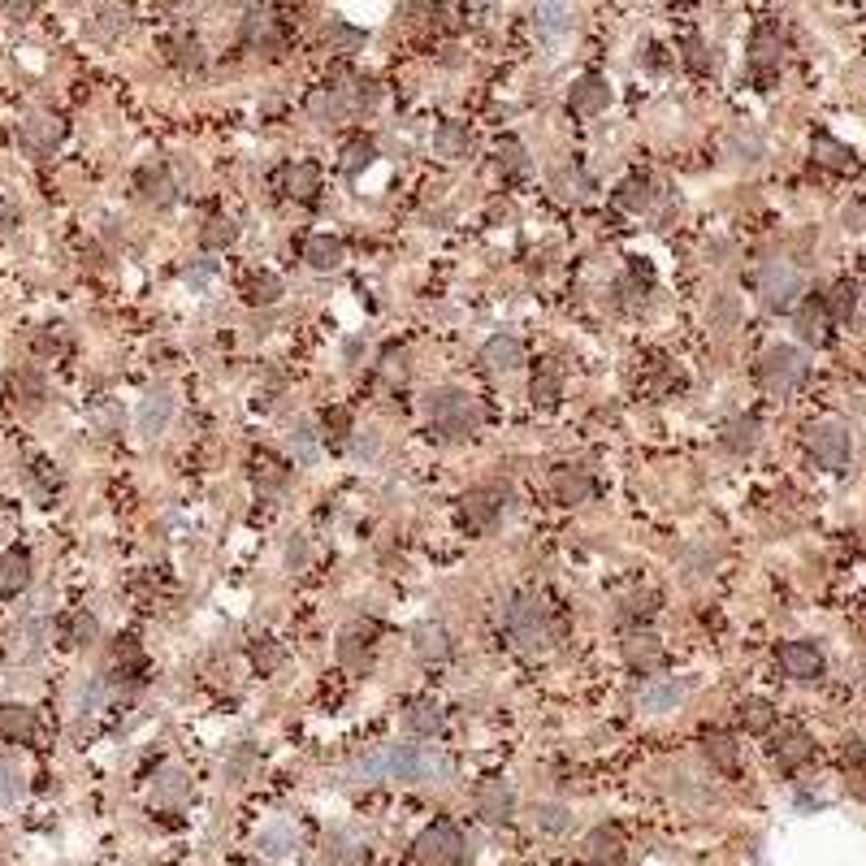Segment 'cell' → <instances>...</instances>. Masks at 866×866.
Listing matches in <instances>:
<instances>
[{
  "mask_svg": "<svg viewBox=\"0 0 866 866\" xmlns=\"http://www.w3.org/2000/svg\"><path fill=\"white\" fill-rule=\"evenodd\" d=\"M35 732H39V719L31 706H0V737L5 741L26 745V741H35Z\"/></svg>",
  "mask_w": 866,
  "mask_h": 866,
  "instance_id": "18",
  "label": "cell"
},
{
  "mask_svg": "<svg viewBox=\"0 0 866 866\" xmlns=\"http://www.w3.org/2000/svg\"><path fill=\"white\" fill-rule=\"evenodd\" d=\"M425 412H429V421H433V429H438L442 438H464V433H472L477 421H481L477 399H472L468 390H455V386L433 390Z\"/></svg>",
  "mask_w": 866,
  "mask_h": 866,
  "instance_id": "2",
  "label": "cell"
},
{
  "mask_svg": "<svg viewBox=\"0 0 866 866\" xmlns=\"http://www.w3.org/2000/svg\"><path fill=\"white\" fill-rule=\"evenodd\" d=\"M282 187H286V195H291V200H312V195H317V187H321V169L308 165V161H299V165L286 169Z\"/></svg>",
  "mask_w": 866,
  "mask_h": 866,
  "instance_id": "28",
  "label": "cell"
},
{
  "mask_svg": "<svg viewBox=\"0 0 866 866\" xmlns=\"http://www.w3.org/2000/svg\"><path fill=\"white\" fill-rule=\"evenodd\" d=\"M802 269L789 265V260H776V265H767L758 273V299H763L767 312H789L797 304V295H802Z\"/></svg>",
  "mask_w": 866,
  "mask_h": 866,
  "instance_id": "4",
  "label": "cell"
},
{
  "mask_svg": "<svg viewBox=\"0 0 866 866\" xmlns=\"http://www.w3.org/2000/svg\"><path fill=\"white\" fill-rule=\"evenodd\" d=\"M291 446H295V459H304V464H312L317 459V429H312L308 421L299 425L295 433H291Z\"/></svg>",
  "mask_w": 866,
  "mask_h": 866,
  "instance_id": "47",
  "label": "cell"
},
{
  "mask_svg": "<svg viewBox=\"0 0 866 866\" xmlns=\"http://www.w3.org/2000/svg\"><path fill=\"white\" fill-rule=\"evenodd\" d=\"M96 633H100V624H96V615H87V611H78L74 620H70V633H65V641L70 646H91L96 641Z\"/></svg>",
  "mask_w": 866,
  "mask_h": 866,
  "instance_id": "43",
  "label": "cell"
},
{
  "mask_svg": "<svg viewBox=\"0 0 866 866\" xmlns=\"http://www.w3.org/2000/svg\"><path fill=\"white\" fill-rule=\"evenodd\" d=\"M828 308H823V299H806L802 308H797V317H793V330H797V338L802 343H810V347H823L828 343Z\"/></svg>",
  "mask_w": 866,
  "mask_h": 866,
  "instance_id": "15",
  "label": "cell"
},
{
  "mask_svg": "<svg viewBox=\"0 0 866 866\" xmlns=\"http://www.w3.org/2000/svg\"><path fill=\"white\" fill-rule=\"evenodd\" d=\"M386 377H408V356H403V351H386Z\"/></svg>",
  "mask_w": 866,
  "mask_h": 866,
  "instance_id": "59",
  "label": "cell"
},
{
  "mask_svg": "<svg viewBox=\"0 0 866 866\" xmlns=\"http://www.w3.org/2000/svg\"><path fill=\"white\" fill-rule=\"evenodd\" d=\"M503 628L520 641L524 650H542L550 633H546V607L537 598H516L511 607L503 611Z\"/></svg>",
  "mask_w": 866,
  "mask_h": 866,
  "instance_id": "7",
  "label": "cell"
},
{
  "mask_svg": "<svg viewBox=\"0 0 866 866\" xmlns=\"http://www.w3.org/2000/svg\"><path fill=\"white\" fill-rule=\"evenodd\" d=\"M416 862L421 866H459L464 862V836H459L455 823H429V828L416 836Z\"/></svg>",
  "mask_w": 866,
  "mask_h": 866,
  "instance_id": "6",
  "label": "cell"
},
{
  "mask_svg": "<svg viewBox=\"0 0 866 866\" xmlns=\"http://www.w3.org/2000/svg\"><path fill=\"white\" fill-rule=\"evenodd\" d=\"M304 260H308L312 269L330 273V269L343 265V243L330 239V234H312V239L304 243Z\"/></svg>",
  "mask_w": 866,
  "mask_h": 866,
  "instance_id": "25",
  "label": "cell"
},
{
  "mask_svg": "<svg viewBox=\"0 0 866 866\" xmlns=\"http://www.w3.org/2000/svg\"><path fill=\"white\" fill-rule=\"evenodd\" d=\"M408 728L416 737H438L442 732V711L433 702H412L408 706Z\"/></svg>",
  "mask_w": 866,
  "mask_h": 866,
  "instance_id": "38",
  "label": "cell"
},
{
  "mask_svg": "<svg viewBox=\"0 0 866 866\" xmlns=\"http://www.w3.org/2000/svg\"><path fill=\"white\" fill-rule=\"evenodd\" d=\"M771 758H776L784 771H797L815 758V741H810L802 728H784L776 737V745H771Z\"/></svg>",
  "mask_w": 866,
  "mask_h": 866,
  "instance_id": "13",
  "label": "cell"
},
{
  "mask_svg": "<svg viewBox=\"0 0 866 866\" xmlns=\"http://www.w3.org/2000/svg\"><path fill=\"white\" fill-rule=\"evenodd\" d=\"M187 282H191V286H208V282H213V260H204V265L187 269Z\"/></svg>",
  "mask_w": 866,
  "mask_h": 866,
  "instance_id": "60",
  "label": "cell"
},
{
  "mask_svg": "<svg viewBox=\"0 0 866 866\" xmlns=\"http://www.w3.org/2000/svg\"><path fill=\"white\" fill-rule=\"evenodd\" d=\"M139 672H143V650L126 637L122 646H117V676H139Z\"/></svg>",
  "mask_w": 866,
  "mask_h": 866,
  "instance_id": "46",
  "label": "cell"
},
{
  "mask_svg": "<svg viewBox=\"0 0 866 866\" xmlns=\"http://www.w3.org/2000/svg\"><path fill=\"white\" fill-rule=\"evenodd\" d=\"M377 451H382V438H377V429H364L360 438H356V455H360V459H373Z\"/></svg>",
  "mask_w": 866,
  "mask_h": 866,
  "instance_id": "57",
  "label": "cell"
},
{
  "mask_svg": "<svg viewBox=\"0 0 866 866\" xmlns=\"http://www.w3.org/2000/svg\"><path fill=\"white\" fill-rule=\"evenodd\" d=\"M689 693L685 680H672V676H659V680H646V685L637 689V706L646 715H663V711H676L680 698Z\"/></svg>",
  "mask_w": 866,
  "mask_h": 866,
  "instance_id": "9",
  "label": "cell"
},
{
  "mask_svg": "<svg viewBox=\"0 0 866 866\" xmlns=\"http://www.w3.org/2000/svg\"><path fill=\"white\" fill-rule=\"evenodd\" d=\"M477 815L485 823H507L516 815V789L507 780H485L477 789Z\"/></svg>",
  "mask_w": 866,
  "mask_h": 866,
  "instance_id": "11",
  "label": "cell"
},
{
  "mask_svg": "<svg viewBox=\"0 0 866 866\" xmlns=\"http://www.w3.org/2000/svg\"><path fill=\"white\" fill-rule=\"evenodd\" d=\"M533 399L537 403H555L559 399V377H555V369H542L533 377Z\"/></svg>",
  "mask_w": 866,
  "mask_h": 866,
  "instance_id": "51",
  "label": "cell"
},
{
  "mask_svg": "<svg viewBox=\"0 0 866 866\" xmlns=\"http://www.w3.org/2000/svg\"><path fill=\"white\" fill-rule=\"evenodd\" d=\"M252 663L260 667V672H273V667L282 663V650L273 646V641H260V646H252Z\"/></svg>",
  "mask_w": 866,
  "mask_h": 866,
  "instance_id": "53",
  "label": "cell"
},
{
  "mask_svg": "<svg viewBox=\"0 0 866 866\" xmlns=\"http://www.w3.org/2000/svg\"><path fill=\"white\" fill-rule=\"evenodd\" d=\"M382 776L399 784H442L451 780V758L442 750H429V745H386Z\"/></svg>",
  "mask_w": 866,
  "mask_h": 866,
  "instance_id": "1",
  "label": "cell"
},
{
  "mask_svg": "<svg viewBox=\"0 0 866 866\" xmlns=\"http://www.w3.org/2000/svg\"><path fill=\"white\" fill-rule=\"evenodd\" d=\"M585 858L594 862V866H615V862L624 858L620 832H615V828H594V832H589V841H585Z\"/></svg>",
  "mask_w": 866,
  "mask_h": 866,
  "instance_id": "23",
  "label": "cell"
},
{
  "mask_svg": "<svg viewBox=\"0 0 866 866\" xmlns=\"http://www.w3.org/2000/svg\"><path fill=\"white\" fill-rule=\"evenodd\" d=\"M169 57H174L178 65H191V70H200L204 65V52H200L195 39H174V44H169Z\"/></svg>",
  "mask_w": 866,
  "mask_h": 866,
  "instance_id": "49",
  "label": "cell"
},
{
  "mask_svg": "<svg viewBox=\"0 0 866 866\" xmlns=\"http://www.w3.org/2000/svg\"><path fill=\"white\" fill-rule=\"evenodd\" d=\"M654 611V594H641V598H628L624 615H650Z\"/></svg>",
  "mask_w": 866,
  "mask_h": 866,
  "instance_id": "62",
  "label": "cell"
},
{
  "mask_svg": "<svg viewBox=\"0 0 866 866\" xmlns=\"http://www.w3.org/2000/svg\"><path fill=\"white\" fill-rule=\"evenodd\" d=\"M498 511H503V494L490 490V485H477V490H468L459 498V516H464L468 529H490L498 520Z\"/></svg>",
  "mask_w": 866,
  "mask_h": 866,
  "instance_id": "8",
  "label": "cell"
},
{
  "mask_svg": "<svg viewBox=\"0 0 866 866\" xmlns=\"http://www.w3.org/2000/svg\"><path fill=\"white\" fill-rule=\"evenodd\" d=\"M737 719H741V728L745 732H771V724H776V711H771V702L767 698H745L741 706H737Z\"/></svg>",
  "mask_w": 866,
  "mask_h": 866,
  "instance_id": "31",
  "label": "cell"
},
{
  "mask_svg": "<svg viewBox=\"0 0 866 866\" xmlns=\"http://www.w3.org/2000/svg\"><path fill=\"white\" fill-rule=\"evenodd\" d=\"M780 667H784V676H793V680H819L823 676V650L815 641H789V646H780Z\"/></svg>",
  "mask_w": 866,
  "mask_h": 866,
  "instance_id": "10",
  "label": "cell"
},
{
  "mask_svg": "<svg viewBox=\"0 0 866 866\" xmlns=\"http://www.w3.org/2000/svg\"><path fill=\"white\" fill-rule=\"evenodd\" d=\"M498 169H503V174H524V169H529V156H524V148L520 143H498Z\"/></svg>",
  "mask_w": 866,
  "mask_h": 866,
  "instance_id": "45",
  "label": "cell"
},
{
  "mask_svg": "<svg viewBox=\"0 0 866 866\" xmlns=\"http://www.w3.org/2000/svg\"><path fill=\"white\" fill-rule=\"evenodd\" d=\"M13 226H18V208L0 200V234H5V230H13Z\"/></svg>",
  "mask_w": 866,
  "mask_h": 866,
  "instance_id": "63",
  "label": "cell"
},
{
  "mask_svg": "<svg viewBox=\"0 0 866 866\" xmlns=\"http://www.w3.org/2000/svg\"><path fill=\"white\" fill-rule=\"evenodd\" d=\"M135 187H139V200L143 204H169L174 200V182H169V174L161 165H143L139 174H135Z\"/></svg>",
  "mask_w": 866,
  "mask_h": 866,
  "instance_id": "21",
  "label": "cell"
},
{
  "mask_svg": "<svg viewBox=\"0 0 866 866\" xmlns=\"http://www.w3.org/2000/svg\"><path fill=\"white\" fill-rule=\"evenodd\" d=\"M234 239H239V226L230 217H217L204 226V247H230Z\"/></svg>",
  "mask_w": 866,
  "mask_h": 866,
  "instance_id": "44",
  "label": "cell"
},
{
  "mask_svg": "<svg viewBox=\"0 0 866 866\" xmlns=\"http://www.w3.org/2000/svg\"><path fill=\"white\" fill-rule=\"evenodd\" d=\"M555 191L563 195V200H585L589 178L581 174V169H559V174H555Z\"/></svg>",
  "mask_w": 866,
  "mask_h": 866,
  "instance_id": "42",
  "label": "cell"
},
{
  "mask_svg": "<svg viewBox=\"0 0 866 866\" xmlns=\"http://www.w3.org/2000/svg\"><path fill=\"white\" fill-rule=\"evenodd\" d=\"M724 446L728 451H737V455H750L758 446V421L754 416H737V421H728L724 425Z\"/></svg>",
  "mask_w": 866,
  "mask_h": 866,
  "instance_id": "32",
  "label": "cell"
},
{
  "mask_svg": "<svg viewBox=\"0 0 866 866\" xmlns=\"http://www.w3.org/2000/svg\"><path fill=\"white\" fill-rule=\"evenodd\" d=\"M481 360L490 364L494 373H511L524 364V347H520V338H511V334H494L490 343L481 347Z\"/></svg>",
  "mask_w": 866,
  "mask_h": 866,
  "instance_id": "17",
  "label": "cell"
},
{
  "mask_svg": "<svg viewBox=\"0 0 866 866\" xmlns=\"http://www.w3.org/2000/svg\"><path fill=\"white\" fill-rule=\"evenodd\" d=\"M156 793H161L165 802H174V797L182 793V771H165L161 784H156Z\"/></svg>",
  "mask_w": 866,
  "mask_h": 866,
  "instance_id": "58",
  "label": "cell"
},
{
  "mask_svg": "<svg viewBox=\"0 0 866 866\" xmlns=\"http://www.w3.org/2000/svg\"><path fill=\"white\" fill-rule=\"evenodd\" d=\"M18 793H22V771H18V763H5V758H0V802H13Z\"/></svg>",
  "mask_w": 866,
  "mask_h": 866,
  "instance_id": "50",
  "label": "cell"
},
{
  "mask_svg": "<svg viewBox=\"0 0 866 866\" xmlns=\"http://www.w3.org/2000/svg\"><path fill=\"white\" fill-rule=\"evenodd\" d=\"M706 758H711V767H719V771H737L741 750L728 732H711V737H706Z\"/></svg>",
  "mask_w": 866,
  "mask_h": 866,
  "instance_id": "35",
  "label": "cell"
},
{
  "mask_svg": "<svg viewBox=\"0 0 866 866\" xmlns=\"http://www.w3.org/2000/svg\"><path fill=\"white\" fill-rule=\"evenodd\" d=\"M533 823H537V832L563 836V832L572 828V810L559 806V802H537V806H533Z\"/></svg>",
  "mask_w": 866,
  "mask_h": 866,
  "instance_id": "33",
  "label": "cell"
},
{
  "mask_svg": "<svg viewBox=\"0 0 866 866\" xmlns=\"http://www.w3.org/2000/svg\"><path fill=\"white\" fill-rule=\"evenodd\" d=\"M373 637H377L373 624L351 628V633L343 637V646H338V659H343V663H364V659L373 654Z\"/></svg>",
  "mask_w": 866,
  "mask_h": 866,
  "instance_id": "34",
  "label": "cell"
},
{
  "mask_svg": "<svg viewBox=\"0 0 866 866\" xmlns=\"http://www.w3.org/2000/svg\"><path fill=\"white\" fill-rule=\"evenodd\" d=\"M325 44H330L334 52H356V48L364 44V35H360V31H351V26H343V22H338V26H330V35H325Z\"/></svg>",
  "mask_w": 866,
  "mask_h": 866,
  "instance_id": "48",
  "label": "cell"
},
{
  "mask_svg": "<svg viewBox=\"0 0 866 866\" xmlns=\"http://www.w3.org/2000/svg\"><path fill=\"white\" fill-rule=\"evenodd\" d=\"M815 161L828 165V169H854V148H845V143H836L832 135H819L815 139Z\"/></svg>",
  "mask_w": 866,
  "mask_h": 866,
  "instance_id": "37",
  "label": "cell"
},
{
  "mask_svg": "<svg viewBox=\"0 0 866 866\" xmlns=\"http://www.w3.org/2000/svg\"><path fill=\"white\" fill-rule=\"evenodd\" d=\"M433 148H438V156H446V161H455V156H468L472 148V135L464 122H442L438 135H433Z\"/></svg>",
  "mask_w": 866,
  "mask_h": 866,
  "instance_id": "29",
  "label": "cell"
},
{
  "mask_svg": "<svg viewBox=\"0 0 866 866\" xmlns=\"http://www.w3.org/2000/svg\"><path fill=\"white\" fill-rule=\"evenodd\" d=\"M26 589H31V555L13 546V550L0 555V594L18 598V594H26Z\"/></svg>",
  "mask_w": 866,
  "mask_h": 866,
  "instance_id": "14",
  "label": "cell"
},
{
  "mask_svg": "<svg viewBox=\"0 0 866 866\" xmlns=\"http://www.w3.org/2000/svg\"><path fill=\"white\" fill-rule=\"evenodd\" d=\"M243 291H247V304H278V299H282V282L273 278V273H256Z\"/></svg>",
  "mask_w": 866,
  "mask_h": 866,
  "instance_id": "40",
  "label": "cell"
},
{
  "mask_svg": "<svg viewBox=\"0 0 866 866\" xmlns=\"http://www.w3.org/2000/svg\"><path fill=\"white\" fill-rule=\"evenodd\" d=\"M555 494H559V503H585L589 494H594V481H589V472L585 468H559L555 472Z\"/></svg>",
  "mask_w": 866,
  "mask_h": 866,
  "instance_id": "26",
  "label": "cell"
},
{
  "mask_svg": "<svg viewBox=\"0 0 866 866\" xmlns=\"http://www.w3.org/2000/svg\"><path fill=\"white\" fill-rule=\"evenodd\" d=\"M650 200H654V191H650L646 178H628V182H620V191H615V204H620L624 213H646Z\"/></svg>",
  "mask_w": 866,
  "mask_h": 866,
  "instance_id": "36",
  "label": "cell"
},
{
  "mask_svg": "<svg viewBox=\"0 0 866 866\" xmlns=\"http://www.w3.org/2000/svg\"><path fill=\"white\" fill-rule=\"evenodd\" d=\"M13 390H22L26 403H39V399H44V386H39L35 373H18V377H13Z\"/></svg>",
  "mask_w": 866,
  "mask_h": 866,
  "instance_id": "56",
  "label": "cell"
},
{
  "mask_svg": "<svg viewBox=\"0 0 866 866\" xmlns=\"http://www.w3.org/2000/svg\"><path fill=\"white\" fill-rule=\"evenodd\" d=\"M412 646L421 659H446V654H451V637H446L442 624H421L412 633Z\"/></svg>",
  "mask_w": 866,
  "mask_h": 866,
  "instance_id": "30",
  "label": "cell"
},
{
  "mask_svg": "<svg viewBox=\"0 0 866 866\" xmlns=\"http://www.w3.org/2000/svg\"><path fill=\"white\" fill-rule=\"evenodd\" d=\"M169 416H174V399H169L165 390H152V395L139 403L135 425H139V433H143V438H152V433H161V429L169 425Z\"/></svg>",
  "mask_w": 866,
  "mask_h": 866,
  "instance_id": "19",
  "label": "cell"
},
{
  "mask_svg": "<svg viewBox=\"0 0 866 866\" xmlns=\"http://www.w3.org/2000/svg\"><path fill=\"white\" fill-rule=\"evenodd\" d=\"M823 308H828V317H841V321H849V317H854V308H858V286H854V282L832 286V295L823 299Z\"/></svg>",
  "mask_w": 866,
  "mask_h": 866,
  "instance_id": "39",
  "label": "cell"
},
{
  "mask_svg": "<svg viewBox=\"0 0 866 866\" xmlns=\"http://www.w3.org/2000/svg\"><path fill=\"white\" fill-rule=\"evenodd\" d=\"M100 702H104V680H87L83 693H78V711L91 715V711H100Z\"/></svg>",
  "mask_w": 866,
  "mask_h": 866,
  "instance_id": "52",
  "label": "cell"
},
{
  "mask_svg": "<svg viewBox=\"0 0 866 866\" xmlns=\"http://www.w3.org/2000/svg\"><path fill=\"white\" fill-rule=\"evenodd\" d=\"M758 377H763L767 390H776V395H789L806 382V356L797 347H771L763 351V360H758Z\"/></svg>",
  "mask_w": 866,
  "mask_h": 866,
  "instance_id": "5",
  "label": "cell"
},
{
  "mask_svg": "<svg viewBox=\"0 0 866 866\" xmlns=\"http://www.w3.org/2000/svg\"><path fill=\"white\" fill-rule=\"evenodd\" d=\"M533 31L542 39H559L572 31V9L568 5H537L533 9Z\"/></svg>",
  "mask_w": 866,
  "mask_h": 866,
  "instance_id": "27",
  "label": "cell"
},
{
  "mask_svg": "<svg viewBox=\"0 0 866 866\" xmlns=\"http://www.w3.org/2000/svg\"><path fill=\"white\" fill-rule=\"evenodd\" d=\"M256 849L260 854H269V858H282V854H291L295 849V836L286 832V828H265L256 836Z\"/></svg>",
  "mask_w": 866,
  "mask_h": 866,
  "instance_id": "41",
  "label": "cell"
},
{
  "mask_svg": "<svg viewBox=\"0 0 866 866\" xmlns=\"http://www.w3.org/2000/svg\"><path fill=\"white\" fill-rule=\"evenodd\" d=\"M607 104H611V83H607V78H598V74H585L581 83L572 87V96H568V109L581 113V117L607 113Z\"/></svg>",
  "mask_w": 866,
  "mask_h": 866,
  "instance_id": "12",
  "label": "cell"
},
{
  "mask_svg": "<svg viewBox=\"0 0 866 866\" xmlns=\"http://www.w3.org/2000/svg\"><path fill=\"white\" fill-rule=\"evenodd\" d=\"M373 165V143L364 139V143H351V152H347V174H356V169H369Z\"/></svg>",
  "mask_w": 866,
  "mask_h": 866,
  "instance_id": "54",
  "label": "cell"
},
{
  "mask_svg": "<svg viewBox=\"0 0 866 866\" xmlns=\"http://www.w3.org/2000/svg\"><path fill=\"white\" fill-rule=\"evenodd\" d=\"M308 113L317 117L321 126H338L347 117V96L338 87H321V91H312L308 96Z\"/></svg>",
  "mask_w": 866,
  "mask_h": 866,
  "instance_id": "24",
  "label": "cell"
},
{
  "mask_svg": "<svg viewBox=\"0 0 866 866\" xmlns=\"http://www.w3.org/2000/svg\"><path fill=\"white\" fill-rule=\"evenodd\" d=\"M18 139L26 143L31 152H52L61 143V122L52 113H31L26 122L18 126Z\"/></svg>",
  "mask_w": 866,
  "mask_h": 866,
  "instance_id": "16",
  "label": "cell"
},
{
  "mask_svg": "<svg viewBox=\"0 0 866 866\" xmlns=\"http://www.w3.org/2000/svg\"><path fill=\"white\" fill-rule=\"evenodd\" d=\"M845 226L849 230H866V204H849L845 208Z\"/></svg>",
  "mask_w": 866,
  "mask_h": 866,
  "instance_id": "61",
  "label": "cell"
},
{
  "mask_svg": "<svg viewBox=\"0 0 866 866\" xmlns=\"http://www.w3.org/2000/svg\"><path fill=\"white\" fill-rule=\"evenodd\" d=\"M624 659L628 667H637V672H654V667L663 663V646L654 633H633L624 641Z\"/></svg>",
  "mask_w": 866,
  "mask_h": 866,
  "instance_id": "22",
  "label": "cell"
},
{
  "mask_svg": "<svg viewBox=\"0 0 866 866\" xmlns=\"http://www.w3.org/2000/svg\"><path fill=\"white\" fill-rule=\"evenodd\" d=\"M286 559H291V563H304V542H295V546H291V555H286Z\"/></svg>",
  "mask_w": 866,
  "mask_h": 866,
  "instance_id": "64",
  "label": "cell"
},
{
  "mask_svg": "<svg viewBox=\"0 0 866 866\" xmlns=\"http://www.w3.org/2000/svg\"><path fill=\"white\" fill-rule=\"evenodd\" d=\"M806 446L815 455V464L841 472L849 464V455H854V433H849L845 421H815L806 429Z\"/></svg>",
  "mask_w": 866,
  "mask_h": 866,
  "instance_id": "3",
  "label": "cell"
},
{
  "mask_svg": "<svg viewBox=\"0 0 866 866\" xmlns=\"http://www.w3.org/2000/svg\"><path fill=\"white\" fill-rule=\"evenodd\" d=\"M780 57H784L780 35L771 31V26H763V31H754V39H750V65H754V70H758V74L780 70Z\"/></svg>",
  "mask_w": 866,
  "mask_h": 866,
  "instance_id": "20",
  "label": "cell"
},
{
  "mask_svg": "<svg viewBox=\"0 0 866 866\" xmlns=\"http://www.w3.org/2000/svg\"><path fill=\"white\" fill-rule=\"evenodd\" d=\"M689 65L693 70H715V48H706L702 39H689Z\"/></svg>",
  "mask_w": 866,
  "mask_h": 866,
  "instance_id": "55",
  "label": "cell"
}]
</instances>
